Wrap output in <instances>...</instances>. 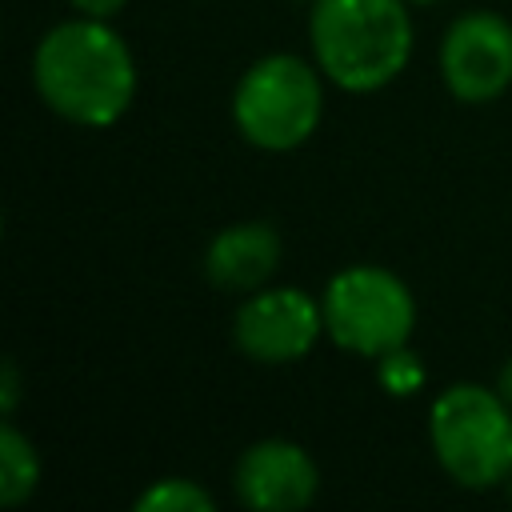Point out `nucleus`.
Wrapping results in <instances>:
<instances>
[{"mask_svg": "<svg viewBox=\"0 0 512 512\" xmlns=\"http://www.w3.org/2000/svg\"><path fill=\"white\" fill-rule=\"evenodd\" d=\"M16 400H20V376H16V364L8 360L4 364V376H0V412L12 416L16 412Z\"/></svg>", "mask_w": 512, "mask_h": 512, "instance_id": "obj_13", "label": "nucleus"}, {"mask_svg": "<svg viewBox=\"0 0 512 512\" xmlns=\"http://www.w3.org/2000/svg\"><path fill=\"white\" fill-rule=\"evenodd\" d=\"M440 76L464 104H488L512 84V24L496 12H464L440 44Z\"/></svg>", "mask_w": 512, "mask_h": 512, "instance_id": "obj_7", "label": "nucleus"}, {"mask_svg": "<svg viewBox=\"0 0 512 512\" xmlns=\"http://www.w3.org/2000/svg\"><path fill=\"white\" fill-rule=\"evenodd\" d=\"M320 116H324L320 68L288 52H272L256 60L232 92V120L240 136L264 152L300 148L320 128Z\"/></svg>", "mask_w": 512, "mask_h": 512, "instance_id": "obj_4", "label": "nucleus"}, {"mask_svg": "<svg viewBox=\"0 0 512 512\" xmlns=\"http://www.w3.org/2000/svg\"><path fill=\"white\" fill-rule=\"evenodd\" d=\"M496 392L508 400V408H512V360L500 368V380H496Z\"/></svg>", "mask_w": 512, "mask_h": 512, "instance_id": "obj_15", "label": "nucleus"}, {"mask_svg": "<svg viewBox=\"0 0 512 512\" xmlns=\"http://www.w3.org/2000/svg\"><path fill=\"white\" fill-rule=\"evenodd\" d=\"M36 484H40V456L8 416L0 428V504L4 508L24 504L36 492Z\"/></svg>", "mask_w": 512, "mask_h": 512, "instance_id": "obj_10", "label": "nucleus"}, {"mask_svg": "<svg viewBox=\"0 0 512 512\" xmlns=\"http://www.w3.org/2000/svg\"><path fill=\"white\" fill-rule=\"evenodd\" d=\"M308 40L320 72L344 92L392 84L412 56L408 0H316Z\"/></svg>", "mask_w": 512, "mask_h": 512, "instance_id": "obj_2", "label": "nucleus"}, {"mask_svg": "<svg viewBox=\"0 0 512 512\" xmlns=\"http://www.w3.org/2000/svg\"><path fill=\"white\" fill-rule=\"evenodd\" d=\"M236 496L260 512L308 508L320 492L316 460L292 440H256L236 460Z\"/></svg>", "mask_w": 512, "mask_h": 512, "instance_id": "obj_8", "label": "nucleus"}, {"mask_svg": "<svg viewBox=\"0 0 512 512\" xmlns=\"http://www.w3.org/2000/svg\"><path fill=\"white\" fill-rule=\"evenodd\" d=\"M428 440L460 488H496L512 476V408L480 384H452L428 412Z\"/></svg>", "mask_w": 512, "mask_h": 512, "instance_id": "obj_3", "label": "nucleus"}, {"mask_svg": "<svg viewBox=\"0 0 512 512\" xmlns=\"http://www.w3.org/2000/svg\"><path fill=\"white\" fill-rule=\"evenodd\" d=\"M280 264V232L260 220L232 224L212 236L204 252V276L220 292H256Z\"/></svg>", "mask_w": 512, "mask_h": 512, "instance_id": "obj_9", "label": "nucleus"}, {"mask_svg": "<svg viewBox=\"0 0 512 512\" xmlns=\"http://www.w3.org/2000/svg\"><path fill=\"white\" fill-rule=\"evenodd\" d=\"M212 496L184 476H164L136 496V512H212Z\"/></svg>", "mask_w": 512, "mask_h": 512, "instance_id": "obj_11", "label": "nucleus"}, {"mask_svg": "<svg viewBox=\"0 0 512 512\" xmlns=\"http://www.w3.org/2000/svg\"><path fill=\"white\" fill-rule=\"evenodd\" d=\"M408 4H436V0H408Z\"/></svg>", "mask_w": 512, "mask_h": 512, "instance_id": "obj_17", "label": "nucleus"}, {"mask_svg": "<svg viewBox=\"0 0 512 512\" xmlns=\"http://www.w3.org/2000/svg\"><path fill=\"white\" fill-rule=\"evenodd\" d=\"M504 484H508V500H512V476H508V480H504Z\"/></svg>", "mask_w": 512, "mask_h": 512, "instance_id": "obj_16", "label": "nucleus"}, {"mask_svg": "<svg viewBox=\"0 0 512 512\" xmlns=\"http://www.w3.org/2000/svg\"><path fill=\"white\" fill-rule=\"evenodd\" d=\"M324 332V304L304 288H260L248 292L232 320L236 348L256 364L304 360Z\"/></svg>", "mask_w": 512, "mask_h": 512, "instance_id": "obj_6", "label": "nucleus"}, {"mask_svg": "<svg viewBox=\"0 0 512 512\" xmlns=\"http://www.w3.org/2000/svg\"><path fill=\"white\" fill-rule=\"evenodd\" d=\"M324 332L356 356H388L408 344L416 328V300L408 284L380 264H352L324 288Z\"/></svg>", "mask_w": 512, "mask_h": 512, "instance_id": "obj_5", "label": "nucleus"}, {"mask_svg": "<svg viewBox=\"0 0 512 512\" xmlns=\"http://www.w3.org/2000/svg\"><path fill=\"white\" fill-rule=\"evenodd\" d=\"M124 4H128V0H72V8H76L80 16H96V20L116 16Z\"/></svg>", "mask_w": 512, "mask_h": 512, "instance_id": "obj_14", "label": "nucleus"}, {"mask_svg": "<svg viewBox=\"0 0 512 512\" xmlns=\"http://www.w3.org/2000/svg\"><path fill=\"white\" fill-rule=\"evenodd\" d=\"M380 384L392 396H412L424 384V364L408 352V344L388 352V356H380Z\"/></svg>", "mask_w": 512, "mask_h": 512, "instance_id": "obj_12", "label": "nucleus"}, {"mask_svg": "<svg viewBox=\"0 0 512 512\" xmlns=\"http://www.w3.org/2000/svg\"><path fill=\"white\" fill-rule=\"evenodd\" d=\"M32 84L56 116L80 128H108L136 96V60L120 32L96 16H80L40 36Z\"/></svg>", "mask_w": 512, "mask_h": 512, "instance_id": "obj_1", "label": "nucleus"}]
</instances>
